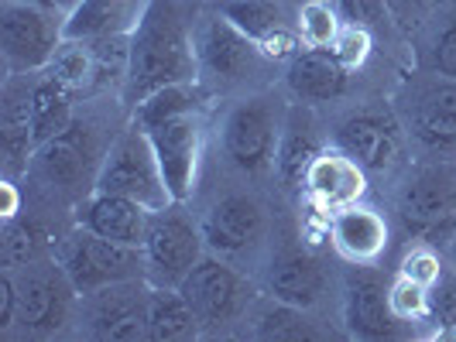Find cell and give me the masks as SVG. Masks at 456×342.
<instances>
[{
  "instance_id": "cell-1",
  "label": "cell",
  "mask_w": 456,
  "mask_h": 342,
  "mask_svg": "<svg viewBox=\"0 0 456 342\" xmlns=\"http://www.w3.org/2000/svg\"><path fill=\"white\" fill-rule=\"evenodd\" d=\"M189 0H148L131 31V62L124 79V99L134 107L144 96L200 79L196 28Z\"/></svg>"
},
{
  "instance_id": "cell-2",
  "label": "cell",
  "mask_w": 456,
  "mask_h": 342,
  "mask_svg": "<svg viewBox=\"0 0 456 342\" xmlns=\"http://www.w3.org/2000/svg\"><path fill=\"white\" fill-rule=\"evenodd\" d=\"M134 123L151 137L175 205L192 199L206 140L203 92L196 83H175L134 103Z\"/></svg>"
},
{
  "instance_id": "cell-3",
  "label": "cell",
  "mask_w": 456,
  "mask_h": 342,
  "mask_svg": "<svg viewBox=\"0 0 456 342\" xmlns=\"http://www.w3.org/2000/svg\"><path fill=\"white\" fill-rule=\"evenodd\" d=\"M93 192H110V195L134 199L151 212L175 205L168 185H165V171H161V161L155 155V144L134 120L103 151Z\"/></svg>"
},
{
  "instance_id": "cell-4",
  "label": "cell",
  "mask_w": 456,
  "mask_h": 342,
  "mask_svg": "<svg viewBox=\"0 0 456 342\" xmlns=\"http://www.w3.org/2000/svg\"><path fill=\"white\" fill-rule=\"evenodd\" d=\"M66 42V11L48 0H0V55L7 76L45 72Z\"/></svg>"
},
{
  "instance_id": "cell-5",
  "label": "cell",
  "mask_w": 456,
  "mask_h": 342,
  "mask_svg": "<svg viewBox=\"0 0 456 342\" xmlns=\"http://www.w3.org/2000/svg\"><path fill=\"white\" fill-rule=\"evenodd\" d=\"M179 288L189 298L203 332H216L233 322H244L251 315L254 298H257V288L248 281V274H240L220 253H213V257L206 253Z\"/></svg>"
},
{
  "instance_id": "cell-6",
  "label": "cell",
  "mask_w": 456,
  "mask_h": 342,
  "mask_svg": "<svg viewBox=\"0 0 456 342\" xmlns=\"http://www.w3.org/2000/svg\"><path fill=\"white\" fill-rule=\"evenodd\" d=\"M55 257L66 267L69 281L76 284L79 298L93 295L107 284H117V281L144 277V251L141 247L107 240V236H100L86 227L72 229L55 247Z\"/></svg>"
},
{
  "instance_id": "cell-7",
  "label": "cell",
  "mask_w": 456,
  "mask_h": 342,
  "mask_svg": "<svg viewBox=\"0 0 456 342\" xmlns=\"http://www.w3.org/2000/svg\"><path fill=\"white\" fill-rule=\"evenodd\" d=\"M7 271V267H4ZM14 288H18V325L31 336H52L59 332L76 305H79V291L69 281L66 267L55 260H31L14 267Z\"/></svg>"
},
{
  "instance_id": "cell-8",
  "label": "cell",
  "mask_w": 456,
  "mask_h": 342,
  "mask_svg": "<svg viewBox=\"0 0 456 342\" xmlns=\"http://www.w3.org/2000/svg\"><path fill=\"white\" fill-rule=\"evenodd\" d=\"M144 277L151 284L179 288L189 271L206 257V236L200 223H192L175 205L151 212L148 236H144Z\"/></svg>"
},
{
  "instance_id": "cell-9",
  "label": "cell",
  "mask_w": 456,
  "mask_h": 342,
  "mask_svg": "<svg viewBox=\"0 0 456 342\" xmlns=\"http://www.w3.org/2000/svg\"><path fill=\"white\" fill-rule=\"evenodd\" d=\"M398 212L426 236H456V158L419 164L398 192Z\"/></svg>"
},
{
  "instance_id": "cell-10",
  "label": "cell",
  "mask_w": 456,
  "mask_h": 342,
  "mask_svg": "<svg viewBox=\"0 0 456 342\" xmlns=\"http://www.w3.org/2000/svg\"><path fill=\"white\" fill-rule=\"evenodd\" d=\"M148 295L151 281L131 277L79 298V315L96 339L137 342L148 339Z\"/></svg>"
},
{
  "instance_id": "cell-11",
  "label": "cell",
  "mask_w": 456,
  "mask_h": 342,
  "mask_svg": "<svg viewBox=\"0 0 456 342\" xmlns=\"http://www.w3.org/2000/svg\"><path fill=\"white\" fill-rule=\"evenodd\" d=\"M281 120L274 116L272 103L251 96V99H240L224 120V131H220V144H224V155L233 168L248 171V175H261L274 164L278 155V140H281Z\"/></svg>"
},
{
  "instance_id": "cell-12",
  "label": "cell",
  "mask_w": 456,
  "mask_h": 342,
  "mask_svg": "<svg viewBox=\"0 0 456 342\" xmlns=\"http://www.w3.org/2000/svg\"><path fill=\"white\" fill-rule=\"evenodd\" d=\"M196 55H200V72L213 76L224 86H237L257 76L265 62H272L261 45L240 28H233L224 14H213L196 28Z\"/></svg>"
},
{
  "instance_id": "cell-13",
  "label": "cell",
  "mask_w": 456,
  "mask_h": 342,
  "mask_svg": "<svg viewBox=\"0 0 456 342\" xmlns=\"http://www.w3.org/2000/svg\"><path fill=\"white\" fill-rule=\"evenodd\" d=\"M337 147H343L364 171L385 175L405 155V137L388 110L370 107V110H357L354 116L343 120L337 131Z\"/></svg>"
},
{
  "instance_id": "cell-14",
  "label": "cell",
  "mask_w": 456,
  "mask_h": 342,
  "mask_svg": "<svg viewBox=\"0 0 456 342\" xmlns=\"http://www.w3.org/2000/svg\"><path fill=\"white\" fill-rule=\"evenodd\" d=\"M200 229L206 236V247L230 260V257L254 251L265 240L268 216L251 195H224L220 203L209 205Z\"/></svg>"
},
{
  "instance_id": "cell-15",
  "label": "cell",
  "mask_w": 456,
  "mask_h": 342,
  "mask_svg": "<svg viewBox=\"0 0 456 342\" xmlns=\"http://www.w3.org/2000/svg\"><path fill=\"white\" fill-rule=\"evenodd\" d=\"M343 322L357 339H391L398 332V319L388 305V288L367 264H357L343 288Z\"/></svg>"
},
{
  "instance_id": "cell-16",
  "label": "cell",
  "mask_w": 456,
  "mask_h": 342,
  "mask_svg": "<svg viewBox=\"0 0 456 342\" xmlns=\"http://www.w3.org/2000/svg\"><path fill=\"white\" fill-rule=\"evenodd\" d=\"M305 195L322 212H337L346 205L361 203L367 192V171L350 158L343 147H322L305 171Z\"/></svg>"
},
{
  "instance_id": "cell-17",
  "label": "cell",
  "mask_w": 456,
  "mask_h": 342,
  "mask_svg": "<svg viewBox=\"0 0 456 342\" xmlns=\"http://www.w3.org/2000/svg\"><path fill=\"white\" fill-rule=\"evenodd\" d=\"M38 72L7 76L0 92V151L7 175L28 171L35 158V134H31V86Z\"/></svg>"
},
{
  "instance_id": "cell-18",
  "label": "cell",
  "mask_w": 456,
  "mask_h": 342,
  "mask_svg": "<svg viewBox=\"0 0 456 342\" xmlns=\"http://www.w3.org/2000/svg\"><path fill=\"white\" fill-rule=\"evenodd\" d=\"M100 161L103 155L96 158V147H93V131L86 123H72L66 134H59L55 140L42 144L35 151V168L38 175L45 179L48 185H59L62 192H79L86 185V175L90 168L96 164L100 171Z\"/></svg>"
},
{
  "instance_id": "cell-19",
  "label": "cell",
  "mask_w": 456,
  "mask_h": 342,
  "mask_svg": "<svg viewBox=\"0 0 456 342\" xmlns=\"http://www.w3.org/2000/svg\"><path fill=\"white\" fill-rule=\"evenodd\" d=\"M148 223H151V209L124 195H110V192H90L76 205V227H86L127 247H144Z\"/></svg>"
},
{
  "instance_id": "cell-20",
  "label": "cell",
  "mask_w": 456,
  "mask_h": 342,
  "mask_svg": "<svg viewBox=\"0 0 456 342\" xmlns=\"http://www.w3.org/2000/svg\"><path fill=\"white\" fill-rule=\"evenodd\" d=\"M265 291L274 301H285V305L309 312L326 295V267L313 253L281 251L265 271Z\"/></svg>"
},
{
  "instance_id": "cell-21",
  "label": "cell",
  "mask_w": 456,
  "mask_h": 342,
  "mask_svg": "<svg viewBox=\"0 0 456 342\" xmlns=\"http://www.w3.org/2000/svg\"><path fill=\"white\" fill-rule=\"evenodd\" d=\"M388 219L370 205H346L330 216V243L350 264H374L388 251Z\"/></svg>"
},
{
  "instance_id": "cell-22",
  "label": "cell",
  "mask_w": 456,
  "mask_h": 342,
  "mask_svg": "<svg viewBox=\"0 0 456 342\" xmlns=\"http://www.w3.org/2000/svg\"><path fill=\"white\" fill-rule=\"evenodd\" d=\"M411 134L429 151L456 155V79L439 76L411 99Z\"/></svg>"
},
{
  "instance_id": "cell-23",
  "label": "cell",
  "mask_w": 456,
  "mask_h": 342,
  "mask_svg": "<svg viewBox=\"0 0 456 342\" xmlns=\"http://www.w3.org/2000/svg\"><path fill=\"white\" fill-rule=\"evenodd\" d=\"M285 83L298 103H330L346 92L350 72L333 59L330 48H302L289 59Z\"/></svg>"
},
{
  "instance_id": "cell-24",
  "label": "cell",
  "mask_w": 456,
  "mask_h": 342,
  "mask_svg": "<svg viewBox=\"0 0 456 342\" xmlns=\"http://www.w3.org/2000/svg\"><path fill=\"white\" fill-rule=\"evenodd\" d=\"M144 4L148 0H83L76 11L66 14V38L96 42V38L131 35L144 14Z\"/></svg>"
},
{
  "instance_id": "cell-25",
  "label": "cell",
  "mask_w": 456,
  "mask_h": 342,
  "mask_svg": "<svg viewBox=\"0 0 456 342\" xmlns=\"http://www.w3.org/2000/svg\"><path fill=\"white\" fill-rule=\"evenodd\" d=\"M200 332H203V325L196 319L189 298L183 295V288L151 284V295H148V339L185 342L196 339Z\"/></svg>"
},
{
  "instance_id": "cell-26",
  "label": "cell",
  "mask_w": 456,
  "mask_h": 342,
  "mask_svg": "<svg viewBox=\"0 0 456 342\" xmlns=\"http://www.w3.org/2000/svg\"><path fill=\"white\" fill-rule=\"evenodd\" d=\"M76 123V110H72V92L66 86H59L55 79H48L45 72L35 76L31 86V134H35V151L55 140L59 134H66Z\"/></svg>"
},
{
  "instance_id": "cell-27",
  "label": "cell",
  "mask_w": 456,
  "mask_h": 342,
  "mask_svg": "<svg viewBox=\"0 0 456 342\" xmlns=\"http://www.w3.org/2000/svg\"><path fill=\"white\" fill-rule=\"evenodd\" d=\"M322 151V144L316 140V131L309 120H298L292 116L285 127H281V140H278V155H274V171L278 179L285 182V188H298L305 182V171L313 158Z\"/></svg>"
},
{
  "instance_id": "cell-28",
  "label": "cell",
  "mask_w": 456,
  "mask_h": 342,
  "mask_svg": "<svg viewBox=\"0 0 456 342\" xmlns=\"http://www.w3.org/2000/svg\"><path fill=\"white\" fill-rule=\"evenodd\" d=\"M216 14H224L233 28L265 45L272 35L285 31V7L281 0H216Z\"/></svg>"
},
{
  "instance_id": "cell-29",
  "label": "cell",
  "mask_w": 456,
  "mask_h": 342,
  "mask_svg": "<svg viewBox=\"0 0 456 342\" xmlns=\"http://www.w3.org/2000/svg\"><path fill=\"white\" fill-rule=\"evenodd\" d=\"M48 79H55L59 86H66L72 96L76 92H90L93 86H100V66H96V55H93L90 42H76V38H66L55 59L48 62L45 68Z\"/></svg>"
},
{
  "instance_id": "cell-30",
  "label": "cell",
  "mask_w": 456,
  "mask_h": 342,
  "mask_svg": "<svg viewBox=\"0 0 456 342\" xmlns=\"http://www.w3.org/2000/svg\"><path fill=\"white\" fill-rule=\"evenodd\" d=\"M254 332L261 339H320L322 332L305 315V308L274 301L254 312Z\"/></svg>"
},
{
  "instance_id": "cell-31",
  "label": "cell",
  "mask_w": 456,
  "mask_h": 342,
  "mask_svg": "<svg viewBox=\"0 0 456 342\" xmlns=\"http://www.w3.org/2000/svg\"><path fill=\"white\" fill-rule=\"evenodd\" d=\"M48 251V236L45 229L31 219H7L4 227V243H0V260L7 271L21 267V264H31V260H42Z\"/></svg>"
},
{
  "instance_id": "cell-32",
  "label": "cell",
  "mask_w": 456,
  "mask_h": 342,
  "mask_svg": "<svg viewBox=\"0 0 456 342\" xmlns=\"http://www.w3.org/2000/svg\"><path fill=\"white\" fill-rule=\"evenodd\" d=\"M343 18L340 11L326 0H305L298 11V38L305 48H330L340 35Z\"/></svg>"
},
{
  "instance_id": "cell-33",
  "label": "cell",
  "mask_w": 456,
  "mask_h": 342,
  "mask_svg": "<svg viewBox=\"0 0 456 342\" xmlns=\"http://www.w3.org/2000/svg\"><path fill=\"white\" fill-rule=\"evenodd\" d=\"M388 305L398 322H426L433 319V288L398 274L388 284Z\"/></svg>"
},
{
  "instance_id": "cell-34",
  "label": "cell",
  "mask_w": 456,
  "mask_h": 342,
  "mask_svg": "<svg viewBox=\"0 0 456 342\" xmlns=\"http://www.w3.org/2000/svg\"><path fill=\"white\" fill-rule=\"evenodd\" d=\"M330 52H333V59L346 72H357V68H364V62L370 59V52H374V31L361 28V24H343L340 35L330 45Z\"/></svg>"
},
{
  "instance_id": "cell-35",
  "label": "cell",
  "mask_w": 456,
  "mask_h": 342,
  "mask_svg": "<svg viewBox=\"0 0 456 342\" xmlns=\"http://www.w3.org/2000/svg\"><path fill=\"white\" fill-rule=\"evenodd\" d=\"M333 7L340 11L343 24H361V28H370V31L385 28L391 18L385 0H333Z\"/></svg>"
},
{
  "instance_id": "cell-36",
  "label": "cell",
  "mask_w": 456,
  "mask_h": 342,
  "mask_svg": "<svg viewBox=\"0 0 456 342\" xmlns=\"http://www.w3.org/2000/svg\"><path fill=\"white\" fill-rule=\"evenodd\" d=\"M433 322L439 332H456V274L443 271L433 284Z\"/></svg>"
},
{
  "instance_id": "cell-37",
  "label": "cell",
  "mask_w": 456,
  "mask_h": 342,
  "mask_svg": "<svg viewBox=\"0 0 456 342\" xmlns=\"http://www.w3.org/2000/svg\"><path fill=\"white\" fill-rule=\"evenodd\" d=\"M443 271H446V267H443V260H439V253H436L433 247H411V251L405 253V260H402V267H398V274H405V277L426 284V288H433Z\"/></svg>"
},
{
  "instance_id": "cell-38",
  "label": "cell",
  "mask_w": 456,
  "mask_h": 342,
  "mask_svg": "<svg viewBox=\"0 0 456 342\" xmlns=\"http://www.w3.org/2000/svg\"><path fill=\"white\" fill-rule=\"evenodd\" d=\"M385 7H388L391 21L402 24L405 31H411L415 24L426 18V7H429V0H385Z\"/></svg>"
},
{
  "instance_id": "cell-39",
  "label": "cell",
  "mask_w": 456,
  "mask_h": 342,
  "mask_svg": "<svg viewBox=\"0 0 456 342\" xmlns=\"http://www.w3.org/2000/svg\"><path fill=\"white\" fill-rule=\"evenodd\" d=\"M11 325H18V288H14V274H0V332H7Z\"/></svg>"
},
{
  "instance_id": "cell-40",
  "label": "cell",
  "mask_w": 456,
  "mask_h": 342,
  "mask_svg": "<svg viewBox=\"0 0 456 342\" xmlns=\"http://www.w3.org/2000/svg\"><path fill=\"white\" fill-rule=\"evenodd\" d=\"M436 68L439 76L456 79V24H450L436 42Z\"/></svg>"
},
{
  "instance_id": "cell-41",
  "label": "cell",
  "mask_w": 456,
  "mask_h": 342,
  "mask_svg": "<svg viewBox=\"0 0 456 342\" xmlns=\"http://www.w3.org/2000/svg\"><path fill=\"white\" fill-rule=\"evenodd\" d=\"M0 192H4V205H0V212H4V223H7V219H14V216H18V209H21V195H18V185L11 182V179L0 185Z\"/></svg>"
},
{
  "instance_id": "cell-42",
  "label": "cell",
  "mask_w": 456,
  "mask_h": 342,
  "mask_svg": "<svg viewBox=\"0 0 456 342\" xmlns=\"http://www.w3.org/2000/svg\"><path fill=\"white\" fill-rule=\"evenodd\" d=\"M48 4H55V7H59V11H76V7H79V4H83V0H48Z\"/></svg>"
}]
</instances>
